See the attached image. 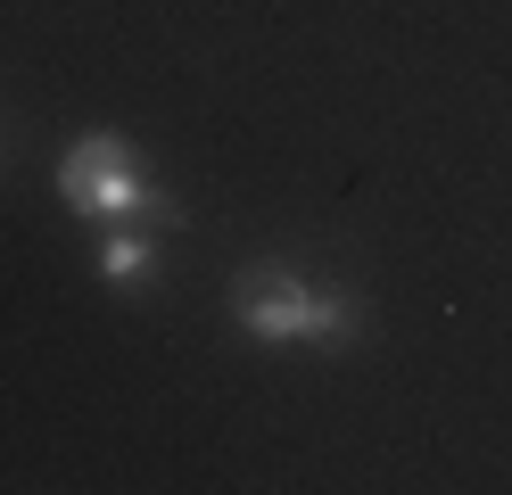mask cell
Segmentation results:
<instances>
[{"label": "cell", "mask_w": 512, "mask_h": 495, "mask_svg": "<svg viewBox=\"0 0 512 495\" xmlns=\"http://www.w3.org/2000/svg\"><path fill=\"white\" fill-rule=\"evenodd\" d=\"M58 198L83 215V223H174V198L157 190V174L141 165V149L124 132H83V141L58 157Z\"/></svg>", "instance_id": "obj_2"}, {"label": "cell", "mask_w": 512, "mask_h": 495, "mask_svg": "<svg viewBox=\"0 0 512 495\" xmlns=\"http://www.w3.org/2000/svg\"><path fill=\"white\" fill-rule=\"evenodd\" d=\"M232 322L256 347H347L364 330V297L339 281L314 289L298 264H248L232 273Z\"/></svg>", "instance_id": "obj_1"}, {"label": "cell", "mask_w": 512, "mask_h": 495, "mask_svg": "<svg viewBox=\"0 0 512 495\" xmlns=\"http://www.w3.org/2000/svg\"><path fill=\"white\" fill-rule=\"evenodd\" d=\"M100 281L116 297H141L157 281V223H116L100 231Z\"/></svg>", "instance_id": "obj_3"}]
</instances>
